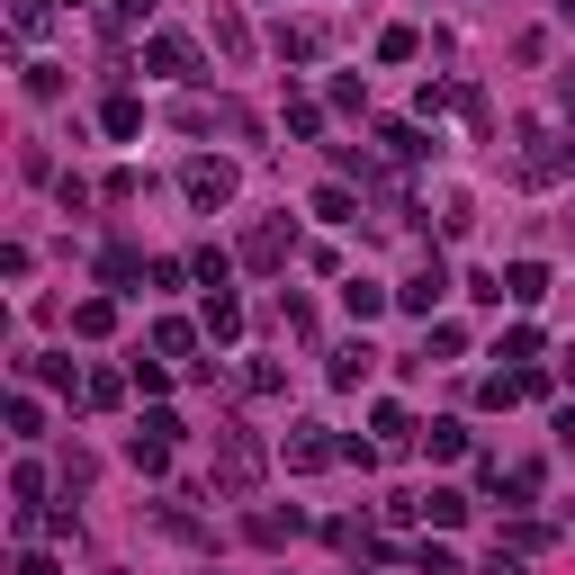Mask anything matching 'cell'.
Segmentation results:
<instances>
[{
	"instance_id": "1",
	"label": "cell",
	"mask_w": 575,
	"mask_h": 575,
	"mask_svg": "<svg viewBox=\"0 0 575 575\" xmlns=\"http://www.w3.org/2000/svg\"><path fill=\"white\" fill-rule=\"evenodd\" d=\"M513 144H522V154H513V180H522V189H548V180H566V171H575V144H566L557 126H540V117H531Z\"/></svg>"
},
{
	"instance_id": "2",
	"label": "cell",
	"mask_w": 575,
	"mask_h": 575,
	"mask_svg": "<svg viewBox=\"0 0 575 575\" xmlns=\"http://www.w3.org/2000/svg\"><path fill=\"white\" fill-rule=\"evenodd\" d=\"M216 485H226V494H252V485H261V441H252L243 422L216 431Z\"/></svg>"
},
{
	"instance_id": "3",
	"label": "cell",
	"mask_w": 575,
	"mask_h": 575,
	"mask_svg": "<svg viewBox=\"0 0 575 575\" xmlns=\"http://www.w3.org/2000/svg\"><path fill=\"white\" fill-rule=\"evenodd\" d=\"M288 252H297V216H288V207H279V216H261V226L243 234V252H234V261L270 279V270H288Z\"/></svg>"
},
{
	"instance_id": "4",
	"label": "cell",
	"mask_w": 575,
	"mask_h": 575,
	"mask_svg": "<svg viewBox=\"0 0 575 575\" xmlns=\"http://www.w3.org/2000/svg\"><path fill=\"white\" fill-rule=\"evenodd\" d=\"M180 189H189V207H207V216H216V207L234 198V163H207V154H198V163L180 171Z\"/></svg>"
},
{
	"instance_id": "5",
	"label": "cell",
	"mask_w": 575,
	"mask_h": 575,
	"mask_svg": "<svg viewBox=\"0 0 575 575\" xmlns=\"http://www.w3.org/2000/svg\"><path fill=\"white\" fill-rule=\"evenodd\" d=\"M144 72H163V82H189V72H198V45L171 36V28H163V36H144Z\"/></svg>"
},
{
	"instance_id": "6",
	"label": "cell",
	"mask_w": 575,
	"mask_h": 575,
	"mask_svg": "<svg viewBox=\"0 0 575 575\" xmlns=\"http://www.w3.org/2000/svg\"><path fill=\"white\" fill-rule=\"evenodd\" d=\"M441 297H450V270H441V261H422V270L396 288V306H405V315H422V324H431V306H441Z\"/></svg>"
},
{
	"instance_id": "7",
	"label": "cell",
	"mask_w": 575,
	"mask_h": 575,
	"mask_svg": "<svg viewBox=\"0 0 575 575\" xmlns=\"http://www.w3.org/2000/svg\"><path fill=\"white\" fill-rule=\"evenodd\" d=\"M342 459V441H324V422H297V431H288V468H297V477H315V468H333Z\"/></svg>"
},
{
	"instance_id": "8",
	"label": "cell",
	"mask_w": 575,
	"mask_h": 575,
	"mask_svg": "<svg viewBox=\"0 0 575 575\" xmlns=\"http://www.w3.org/2000/svg\"><path fill=\"white\" fill-rule=\"evenodd\" d=\"M297 531H306V522H297V513H279V503H261V513L243 522V540H252V548H288Z\"/></svg>"
},
{
	"instance_id": "9",
	"label": "cell",
	"mask_w": 575,
	"mask_h": 575,
	"mask_svg": "<svg viewBox=\"0 0 575 575\" xmlns=\"http://www.w3.org/2000/svg\"><path fill=\"white\" fill-rule=\"evenodd\" d=\"M503 297H513V306H540V297H548V261H513V270H503Z\"/></svg>"
},
{
	"instance_id": "10",
	"label": "cell",
	"mask_w": 575,
	"mask_h": 575,
	"mask_svg": "<svg viewBox=\"0 0 575 575\" xmlns=\"http://www.w3.org/2000/svg\"><path fill=\"white\" fill-rule=\"evenodd\" d=\"M422 522H431V531H459V522H468V494H459V485H431V494H422Z\"/></svg>"
},
{
	"instance_id": "11",
	"label": "cell",
	"mask_w": 575,
	"mask_h": 575,
	"mask_svg": "<svg viewBox=\"0 0 575 575\" xmlns=\"http://www.w3.org/2000/svg\"><path fill=\"white\" fill-rule=\"evenodd\" d=\"M369 431H378V450H405V441H414V414H405V405H378Z\"/></svg>"
},
{
	"instance_id": "12",
	"label": "cell",
	"mask_w": 575,
	"mask_h": 575,
	"mask_svg": "<svg viewBox=\"0 0 575 575\" xmlns=\"http://www.w3.org/2000/svg\"><path fill=\"white\" fill-rule=\"evenodd\" d=\"M72 333H82V342L117 333V306H108V297H82V306H72Z\"/></svg>"
},
{
	"instance_id": "13",
	"label": "cell",
	"mask_w": 575,
	"mask_h": 575,
	"mask_svg": "<svg viewBox=\"0 0 575 575\" xmlns=\"http://www.w3.org/2000/svg\"><path fill=\"white\" fill-rule=\"evenodd\" d=\"M342 306L369 324V315H387V288H378V279H342Z\"/></svg>"
},
{
	"instance_id": "14",
	"label": "cell",
	"mask_w": 575,
	"mask_h": 575,
	"mask_svg": "<svg viewBox=\"0 0 575 575\" xmlns=\"http://www.w3.org/2000/svg\"><path fill=\"white\" fill-rule=\"evenodd\" d=\"M369 359H378L369 342H342V351H333V387H359V378H369Z\"/></svg>"
},
{
	"instance_id": "15",
	"label": "cell",
	"mask_w": 575,
	"mask_h": 575,
	"mask_svg": "<svg viewBox=\"0 0 575 575\" xmlns=\"http://www.w3.org/2000/svg\"><path fill=\"white\" fill-rule=\"evenodd\" d=\"M100 19H108V36H135L144 19H154V0H100Z\"/></svg>"
},
{
	"instance_id": "16",
	"label": "cell",
	"mask_w": 575,
	"mask_h": 575,
	"mask_svg": "<svg viewBox=\"0 0 575 575\" xmlns=\"http://www.w3.org/2000/svg\"><path fill=\"white\" fill-rule=\"evenodd\" d=\"M154 351H163V359H189V351H198V324L163 315V324H154Z\"/></svg>"
},
{
	"instance_id": "17",
	"label": "cell",
	"mask_w": 575,
	"mask_h": 575,
	"mask_svg": "<svg viewBox=\"0 0 575 575\" xmlns=\"http://www.w3.org/2000/svg\"><path fill=\"white\" fill-rule=\"evenodd\" d=\"M234 333H243V306L216 288V297H207V342H234Z\"/></svg>"
},
{
	"instance_id": "18",
	"label": "cell",
	"mask_w": 575,
	"mask_h": 575,
	"mask_svg": "<svg viewBox=\"0 0 575 575\" xmlns=\"http://www.w3.org/2000/svg\"><path fill=\"white\" fill-rule=\"evenodd\" d=\"M378 144H387V163H422V154H431L422 126H378Z\"/></svg>"
},
{
	"instance_id": "19",
	"label": "cell",
	"mask_w": 575,
	"mask_h": 575,
	"mask_svg": "<svg viewBox=\"0 0 575 575\" xmlns=\"http://www.w3.org/2000/svg\"><path fill=\"white\" fill-rule=\"evenodd\" d=\"M126 459H135L144 477H163V468H171V441H154V431H135V441H126Z\"/></svg>"
},
{
	"instance_id": "20",
	"label": "cell",
	"mask_w": 575,
	"mask_h": 575,
	"mask_svg": "<svg viewBox=\"0 0 575 575\" xmlns=\"http://www.w3.org/2000/svg\"><path fill=\"white\" fill-rule=\"evenodd\" d=\"M279 54H288V63H315V54H324V28H279Z\"/></svg>"
},
{
	"instance_id": "21",
	"label": "cell",
	"mask_w": 575,
	"mask_h": 575,
	"mask_svg": "<svg viewBox=\"0 0 575 575\" xmlns=\"http://www.w3.org/2000/svg\"><path fill=\"white\" fill-rule=\"evenodd\" d=\"M100 126L126 144V135H144V108H135V100H108V108H100Z\"/></svg>"
},
{
	"instance_id": "22",
	"label": "cell",
	"mask_w": 575,
	"mask_h": 575,
	"mask_svg": "<svg viewBox=\"0 0 575 575\" xmlns=\"http://www.w3.org/2000/svg\"><path fill=\"white\" fill-rule=\"evenodd\" d=\"M10 431H19V441H36V431H45V405H36V396H10Z\"/></svg>"
},
{
	"instance_id": "23",
	"label": "cell",
	"mask_w": 575,
	"mask_h": 575,
	"mask_svg": "<svg viewBox=\"0 0 575 575\" xmlns=\"http://www.w3.org/2000/svg\"><path fill=\"white\" fill-rule=\"evenodd\" d=\"M100 279L126 288V279H135V243H108V252H100Z\"/></svg>"
},
{
	"instance_id": "24",
	"label": "cell",
	"mask_w": 575,
	"mask_h": 575,
	"mask_svg": "<svg viewBox=\"0 0 575 575\" xmlns=\"http://www.w3.org/2000/svg\"><path fill=\"white\" fill-rule=\"evenodd\" d=\"M28 100H63V63H28Z\"/></svg>"
},
{
	"instance_id": "25",
	"label": "cell",
	"mask_w": 575,
	"mask_h": 575,
	"mask_svg": "<svg viewBox=\"0 0 575 575\" xmlns=\"http://www.w3.org/2000/svg\"><path fill=\"white\" fill-rule=\"evenodd\" d=\"M189 270H198V279H207V288H226V279H234V252H216V243H207V252H198V261H189Z\"/></svg>"
},
{
	"instance_id": "26",
	"label": "cell",
	"mask_w": 575,
	"mask_h": 575,
	"mask_svg": "<svg viewBox=\"0 0 575 575\" xmlns=\"http://www.w3.org/2000/svg\"><path fill=\"white\" fill-rule=\"evenodd\" d=\"M503 359H522V369H531V359H540V324H513V333H503Z\"/></svg>"
},
{
	"instance_id": "27",
	"label": "cell",
	"mask_w": 575,
	"mask_h": 575,
	"mask_svg": "<svg viewBox=\"0 0 575 575\" xmlns=\"http://www.w3.org/2000/svg\"><path fill=\"white\" fill-rule=\"evenodd\" d=\"M414 575H459V557H450L441 540H422V548H414Z\"/></svg>"
},
{
	"instance_id": "28",
	"label": "cell",
	"mask_w": 575,
	"mask_h": 575,
	"mask_svg": "<svg viewBox=\"0 0 575 575\" xmlns=\"http://www.w3.org/2000/svg\"><path fill=\"white\" fill-rule=\"evenodd\" d=\"M45 19H54L45 0H10V28H19V36H45Z\"/></svg>"
},
{
	"instance_id": "29",
	"label": "cell",
	"mask_w": 575,
	"mask_h": 575,
	"mask_svg": "<svg viewBox=\"0 0 575 575\" xmlns=\"http://www.w3.org/2000/svg\"><path fill=\"white\" fill-rule=\"evenodd\" d=\"M315 216H324V226H351L359 207H351V189H315Z\"/></svg>"
},
{
	"instance_id": "30",
	"label": "cell",
	"mask_w": 575,
	"mask_h": 575,
	"mask_svg": "<svg viewBox=\"0 0 575 575\" xmlns=\"http://www.w3.org/2000/svg\"><path fill=\"white\" fill-rule=\"evenodd\" d=\"M243 387H252V396H279V387H288V369H279V359H252Z\"/></svg>"
},
{
	"instance_id": "31",
	"label": "cell",
	"mask_w": 575,
	"mask_h": 575,
	"mask_svg": "<svg viewBox=\"0 0 575 575\" xmlns=\"http://www.w3.org/2000/svg\"><path fill=\"white\" fill-rule=\"evenodd\" d=\"M422 441H431V459H459V450H468V431H459V422H431Z\"/></svg>"
},
{
	"instance_id": "32",
	"label": "cell",
	"mask_w": 575,
	"mask_h": 575,
	"mask_svg": "<svg viewBox=\"0 0 575 575\" xmlns=\"http://www.w3.org/2000/svg\"><path fill=\"white\" fill-rule=\"evenodd\" d=\"M378 54H387V63H414V54H422V36H414V28H387V36H378Z\"/></svg>"
},
{
	"instance_id": "33",
	"label": "cell",
	"mask_w": 575,
	"mask_h": 575,
	"mask_svg": "<svg viewBox=\"0 0 575 575\" xmlns=\"http://www.w3.org/2000/svg\"><path fill=\"white\" fill-rule=\"evenodd\" d=\"M82 396H91V405H117V396H126V378H117V369H91V378H82Z\"/></svg>"
},
{
	"instance_id": "34",
	"label": "cell",
	"mask_w": 575,
	"mask_h": 575,
	"mask_svg": "<svg viewBox=\"0 0 575 575\" xmlns=\"http://www.w3.org/2000/svg\"><path fill=\"white\" fill-rule=\"evenodd\" d=\"M28 378H45V387H72V359H54V351H36V359H28Z\"/></svg>"
},
{
	"instance_id": "35",
	"label": "cell",
	"mask_w": 575,
	"mask_h": 575,
	"mask_svg": "<svg viewBox=\"0 0 575 575\" xmlns=\"http://www.w3.org/2000/svg\"><path fill=\"white\" fill-rule=\"evenodd\" d=\"M288 135H324V108L315 100H288Z\"/></svg>"
},
{
	"instance_id": "36",
	"label": "cell",
	"mask_w": 575,
	"mask_h": 575,
	"mask_svg": "<svg viewBox=\"0 0 575 575\" xmlns=\"http://www.w3.org/2000/svg\"><path fill=\"white\" fill-rule=\"evenodd\" d=\"M422 351H441V359H459V351H468V333H459V324H431V333H422Z\"/></svg>"
},
{
	"instance_id": "37",
	"label": "cell",
	"mask_w": 575,
	"mask_h": 575,
	"mask_svg": "<svg viewBox=\"0 0 575 575\" xmlns=\"http://www.w3.org/2000/svg\"><path fill=\"white\" fill-rule=\"evenodd\" d=\"M557 108H566V126H575V63L557 72Z\"/></svg>"
},
{
	"instance_id": "38",
	"label": "cell",
	"mask_w": 575,
	"mask_h": 575,
	"mask_svg": "<svg viewBox=\"0 0 575 575\" xmlns=\"http://www.w3.org/2000/svg\"><path fill=\"white\" fill-rule=\"evenodd\" d=\"M19 575H63V566H54L45 548H28V557H19Z\"/></svg>"
},
{
	"instance_id": "39",
	"label": "cell",
	"mask_w": 575,
	"mask_h": 575,
	"mask_svg": "<svg viewBox=\"0 0 575 575\" xmlns=\"http://www.w3.org/2000/svg\"><path fill=\"white\" fill-rule=\"evenodd\" d=\"M485 575H522V557H513V548H494V557H485Z\"/></svg>"
},
{
	"instance_id": "40",
	"label": "cell",
	"mask_w": 575,
	"mask_h": 575,
	"mask_svg": "<svg viewBox=\"0 0 575 575\" xmlns=\"http://www.w3.org/2000/svg\"><path fill=\"white\" fill-rule=\"evenodd\" d=\"M557 369H566V378H575V351H566V359H557Z\"/></svg>"
},
{
	"instance_id": "41",
	"label": "cell",
	"mask_w": 575,
	"mask_h": 575,
	"mask_svg": "<svg viewBox=\"0 0 575 575\" xmlns=\"http://www.w3.org/2000/svg\"><path fill=\"white\" fill-rule=\"evenodd\" d=\"M72 10H82V0H72Z\"/></svg>"
}]
</instances>
